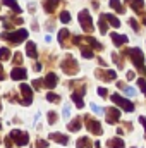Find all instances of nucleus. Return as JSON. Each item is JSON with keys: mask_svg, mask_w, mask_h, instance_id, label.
I'll use <instances>...</instances> for the list:
<instances>
[{"mask_svg": "<svg viewBox=\"0 0 146 148\" xmlns=\"http://www.w3.org/2000/svg\"><path fill=\"white\" fill-rule=\"evenodd\" d=\"M81 53H83V57H86V59H93V52H91L89 48H86V47H81Z\"/></svg>", "mask_w": 146, "mask_h": 148, "instance_id": "obj_28", "label": "nucleus"}, {"mask_svg": "<svg viewBox=\"0 0 146 148\" xmlns=\"http://www.w3.org/2000/svg\"><path fill=\"white\" fill-rule=\"evenodd\" d=\"M127 53L131 55L132 64H134L141 73H143V71H145V67H143V60H145V59H143V52H141L139 48H131V50H127Z\"/></svg>", "mask_w": 146, "mask_h": 148, "instance_id": "obj_2", "label": "nucleus"}, {"mask_svg": "<svg viewBox=\"0 0 146 148\" xmlns=\"http://www.w3.org/2000/svg\"><path fill=\"white\" fill-rule=\"evenodd\" d=\"M83 95H84V88H83L81 91H74V93H72V100L76 102L77 109H83V107H84V102H83Z\"/></svg>", "mask_w": 146, "mask_h": 148, "instance_id": "obj_12", "label": "nucleus"}, {"mask_svg": "<svg viewBox=\"0 0 146 148\" xmlns=\"http://www.w3.org/2000/svg\"><path fill=\"white\" fill-rule=\"evenodd\" d=\"M110 7H112L113 10H117L119 14H124V10H126V9L120 5V0H110Z\"/></svg>", "mask_w": 146, "mask_h": 148, "instance_id": "obj_21", "label": "nucleus"}, {"mask_svg": "<svg viewBox=\"0 0 146 148\" xmlns=\"http://www.w3.org/2000/svg\"><path fill=\"white\" fill-rule=\"evenodd\" d=\"M138 84H139L141 91L146 95V79H145V77H139V79H138Z\"/></svg>", "mask_w": 146, "mask_h": 148, "instance_id": "obj_31", "label": "nucleus"}, {"mask_svg": "<svg viewBox=\"0 0 146 148\" xmlns=\"http://www.w3.org/2000/svg\"><path fill=\"white\" fill-rule=\"evenodd\" d=\"M79 24H81V28L86 33H91L93 31V21H91V16H89V12L86 9L79 12Z\"/></svg>", "mask_w": 146, "mask_h": 148, "instance_id": "obj_1", "label": "nucleus"}, {"mask_svg": "<svg viewBox=\"0 0 146 148\" xmlns=\"http://www.w3.org/2000/svg\"><path fill=\"white\" fill-rule=\"evenodd\" d=\"M96 77L103 79V81H115L117 79V73L115 71H96Z\"/></svg>", "mask_w": 146, "mask_h": 148, "instance_id": "obj_9", "label": "nucleus"}, {"mask_svg": "<svg viewBox=\"0 0 146 148\" xmlns=\"http://www.w3.org/2000/svg\"><path fill=\"white\" fill-rule=\"evenodd\" d=\"M100 148H102V147H100Z\"/></svg>", "mask_w": 146, "mask_h": 148, "instance_id": "obj_46", "label": "nucleus"}, {"mask_svg": "<svg viewBox=\"0 0 146 148\" xmlns=\"http://www.w3.org/2000/svg\"><path fill=\"white\" fill-rule=\"evenodd\" d=\"M93 145H91V141H89V138H79L77 140V148H91Z\"/></svg>", "mask_w": 146, "mask_h": 148, "instance_id": "obj_22", "label": "nucleus"}, {"mask_svg": "<svg viewBox=\"0 0 146 148\" xmlns=\"http://www.w3.org/2000/svg\"><path fill=\"white\" fill-rule=\"evenodd\" d=\"M67 36H69V31H67V29H62V31L59 33V41H60L62 45H65V40H67Z\"/></svg>", "mask_w": 146, "mask_h": 148, "instance_id": "obj_25", "label": "nucleus"}, {"mask_svg": "<svg viewBox=\"0 0 146 148\" xmlns=\"http://www.w3.org/2000/svg\"><path fill=\"white\" fill-rule=\"evenodd\" d=\"M2 3L3 5H7L10 10H14V12H21V7H17V3L14 2V0H2Z\"/></svg>", "mask_w": 146, "mask_h": 148, "instance_id": "obj_20", "label": "nucleus"}, {"mask_svg": "<svg viewBox=\"0 0 146 148\" xmlns=\"http://www.w3.org/2000/svg\"><path fill=\"white\" fill-rule=\"evenodd\" d=\"M9 140H14V141H16V145L24 147V145H28L29 136H28V133H21L19 129H14V131L10 133V138H9Z\"/></svg>", "mask_w": 146, "mask_h": 148, "instance_id": "obj_5", "label": "nucleus"}, {"mask_svg": "<svg viewBox=\"0 0 146 148\" xmlns=\"http://www.w3.org/2000/svg\"><path fill=\"white\" fill-rule=\"evenodd\" d=\"M102 17H103L108 24H112L113 28H119V26H120V21H119L115 16H112V14H102Z\"/></svg>", "mask_w": 146, "mask_h": 148, "instance_id": "obj_16", "label": "nucleus"}, {"mask_svg": "<svg viewBox=\"0 0 146 148\" xmlns=\"http://www.w3.org/2000/svg\"><path fill=\"white\" fill-rule=\"evenodd\" d=\"M69 129L71 131H79L81 129V119H74L72 122L69 124Z\"/></svg>", "mask_w": 146, "mask_h": 148, "instance_id": "obj_24", "label": "nucleus"}, {"mask_svg": "<svg viewBox=\"0 0 146 148\" xmlns=\"http://www.w3.org/2000/svg\"><path fill=\"white\" fill-rule=\"evenodd\" d=\"M9 57H10L9 48H0V60H9Z\"/></svg>", "mask_w": 146, "mask_h": 148, "instance_id": "obj_27", "label": "nucleus"}, {"mask_svg": "<svg viewBox=\"0 0 146 148\" xmlns=\"http://www.w3.org/2000/svg\"><path fill=\"white\" fill-rule=\"evenodd\" d=\"M38 148H46V143H45L43 140H40V141H38Z\"/></svg>", "mask_w": 146, "mask_h": 148, "instance_id": "obj_39", "label": "nucleus"}, {"mask_svg": "<svg viewBox=\"0 0 146 148\" xmlns=\"http://www.w3.org/2000/svg\"><path fill=\"white\" fill-rule=\"evenodd\" d=\"M91 110L96 112V114H103V109H102V107H98L96 103H91Z\"/></svg>", "mask_w": 146, "mask_h": 148, "instance_id": "obj_34", "label": "nucleus"}, {"mask_svg": "<svg viewBox=\"0 0 146 148\" xmlns=\"http://www.w3.org/2000/svg\"><path fill=\"white\" fill-rule=\"evenodd\" d=\"M19 91L24 95L23 103H24V105H29V103H31V98H33V91H31V88H29L28 84H21V86H19Z\"/></svg>", "mask_w": 146, "mask_h": 148, "instance_id": "obj_8", "label": "nucleus"}, {"mask_svg": "<svg viewBox=\"0 0 146 148\" xmlns=\"http://www.w3.org/2000/svg\"><path fill=\"white\" fill-rule=\"evenodd\" d=\"M98 26H100V31H102V33L105 35V33H107V21H105L103 17H102L100 21H98Z\"/></svg>", "mask_w": 146, "mask_h": 148, "instance_id": "obj_30", "label": "nucleus"}, {"mask_svg": "<svg viewBox=\"0 0 146 148\" xmlns=\"http://www.w3.org/2000/svg\"><path fill=\"white\" fill-rule=\"evenodd\" d=\"M119 119H120V112L117 110V109H108L107 110V122L108 124H115V122H119Z\"/></svg>", "mask_w": 146, "mask_h": 148, "instance_id": "obj_10", "label": "nucleus"}, {"mask_svg": "<svg viewBox=\"0 0 146 148\" xmlns=\"http://www.w3.org/2000/svg\"><path fill=\"white\" fill-rule=\"evenodd\" d=\"M110 98H112V102H115V103H117L119 107H122V109H124L126 112H132V110H134V103H131L129 100L122 98V97H120L119 93H113V95H112Z\"/></svg>", "mask_w": 146, "mask_h": 148, "instance_id": "obj_4", "label": "nucleus"}, {"mask_svg": "<svg viewBox=\"0 0 146 148\" xmlns=\"http://www.w3.org/2000/svg\"><path fill=\"white\" fill-rule=\"evenodd\" d=\"M98 62H100V66H103V67H105V66H107V62H105V60H103V59H98Z\"/></svg>", "mask_w": 146, "mask_h": 148, "instance_id": "obj_42", "label": "nucleus"}, {"mask_svg": "<svg viewBox=\"0 0 146 148\" xmlns=\"http://www.w3.org/2000/svg\"><path fill=\"white\" fill-rule=\"evenodd\" d=\"M108 148H124V141L120 140V138H112L108 140Z\"/></svg>", "mask_w": 146, "mask_h": 148, "instance_id": "obj_18", "label": "nucleus"}, {"mask_svg": "<svg viewBox=\"0 0 146 148\" xmlns=\"http://www.w3.org/2000/svg\"><path fill=\"white\" fill-rule=\"evenodd\" d=\"M28 38V31L26 29H17L14 33H7V35H2V40H7V41H12V43H19L23 40Z\"/></svg>", "mask_w": 146, "mask_h": 148, "instance_id": "obj_3", "label": "nucleus"}, {"mask_svg": "<svg viewBox=\"0 0 146 148\" xmlns=\"http://www.w3.org/2000/svg\"><path fill=\"white\" fill-rule=\"evenodd\" d=\"M57 5H59V0H45V10L46 12H53Z\"/></svg>", "mask_w": 146, "mask_h": 148, "instance_id": "obj_19", "label": "nucleus"}, {"mask_svg": "<svg viewBox=\"0 0 146 148\" xmlns=\"http://www.w3.org/2000/svg\"><path fill=\"white\" fill-rule=\"evenodd\" d=\"M145 26H146V17H145Z\"/></svg>", "mask_w": 146, "mask_h": 148, "instance_id": "obj_44", "label": "nucleus"}, {"mask_svg": "<svg viewBox=\"0 0 146 148\" xmlns=\"http://www.w3.org/2000/svg\"><path fill=\"white\" fill-rule=\"evenodd\" d=\"M98 95L100 97H107V90L105 88H98Z\"/></svg>", "mask_w": 146, "mask_h": 148, "instance_id": "obj_38", "label": "nucleus"}, {"mask_svg": "<svg viewBox=\"0 0 146 148\" xmlns=\"http://www.w3.org/2000/svg\"><path fill=\"white\" fill-rule=\"evenodd\" d=\"M10 77H12L14 81L24 79V77H26V69H23V67H16V69H12V73H10Z\"/></svg>", "mask_w": 146, "mask_h": 148, "instance_id": "obj_11", "label": "nucleus"}, {"mask_svg": "<svg viewBox=\"0 0 146 148\" xmlns=\"http://www.w3.org/2000/svg\"><path fill=\"white\" fill-rule=\"evenodd\" d=\"M57 81H59V79H57V76H55V74H48V76H46V77H45V81H43V84H45V86H46V88H55V84H57Z\"/></svg>", "mask_w": 146, "mask_h": 148, "instance_id": "obj_15", "label": "nucleus"}, {"mask_svg": "<svg viewBox=\"0 0 146 148\" xmlns=\"http://www.w3.org/2000/svg\"><path fill=\"white\" fill-rule=\"evenodd\" d=\"M139 122L145 126V129H146V117H139Z\"/></svg>", "mask_w": 146, "mask_h": 148, "instance_id": "obj_41", "label": "nucleus"}, {"mask_svg": "<svg viewBox=\"0 0 146 148\" xmlns=\"http://www.w3.org/2000/svg\"><path fill=\"white\" fill-rule=\"evenodd\" d=\"M60 21H62V23H65V24H67V23H69V21H71V14H69V12H67V10H64V12H62V14H60Z\"/></svg>", "mask_w": 146, "mask_h": 148, "instance_id": "obj_29", "label": "nucleus"}, {"mask_svg": "<svg viewBox=\"0 0 146 148\" xmlns=\"http://www.w3.org/2000/svg\"><path fill=\"white\" fill-rule=\"evenodd\" d=\"M62 71L65 74H76L77 73V64L72 57H67L64 62H62Z\"/></svg>", "mask_w": 146, "mask_h": 148, "instance_id": "obj_6", "label": "nucleus"}, {"mask_svg": "<svg viewBox=\"0 0 146 148\" xmlns=\"http://www.w3.org/2000/svg\"><path fill=\"white\" fill-rule=\"evenodd\" d=\"M26 53H28V57L36 59V45H35L33 41H28V45H26Z\"/></svg>", "mask_w": 146, "mask_h": 148, "instance_id": "obj_17", "label": "nucleus"}, {"mask_svg": "<svg viewBox=\"0 0 146 148\" xmlns=\"http://www.w3.org/2000/svg\"><path fill=\"white\" fill-rule=\"evenodd\" d=\"M14 59H16V60H14V62H17V64H19V62H21V60H23V55H21V53H19V52H17V53H16V55H14Z\"/></svg>", "mask_w": 146, "mask_h": 148, "instance_id": "obj_37", "label": "nucleus"}, {"mask_svg": "<svg viewBox=\"0 0 146 148\" xmlns=\"http://www.w3.org/2000/svg\"><path fill=\"white\" fill-rule=\"evenodd\" d=\"M2 77H3V76H2V67H0V79H2Z\"/></svg>", "mask_w": 146, "mask_h": 148, "instance_id": "obj_43", "label": "nucleus"}, {"mask_svg": "<svg viewBox=\"0 0 146 148\" xmlns=\"http://www.w3.org/2000/svg\"><path fill=\"white\" fill-rule=\"evenodd\" d=\"M48 138H50V140H55V141H59L60 145H67V141H69V138H67L65 134H60V133H52Z\"/></svg>", "mask_w": 146, "mask_h": 148, "instance_id": "obj_14", "label": "nucleus"}, {"mask_svg": "<svg viewBox=\"0 0 146 148\" xmlns=\"http://www.w3.org/2000/svg\"><path fill=\"white\" fill-rule=\"evenodd\" d=\"M129 24L132 26V29H134V31H139V24H138L134 19H131V21H129Z\"/></svg>", "mask_w": 146, "mask_h": 148, "instance_id": "obj_35", "label": "nucleus"}, {"mask_svg": "<svg viewBox=\"0 0 146 148\" xmlns=\"http://www.w3.org/2000/svg\"><path fill=\"white\" fill-rule=\"evenodd\" d=\"M33 86H35L36 90H41L40 86H43V81H41V79H35V81H33Z\"/></svg>", "mask_w": 146, "mask_h": 148, "instance_id": "obj_36", "label": "nucleus"}, {"mask_svg": "<svg viewBox=\"0 0 146 148\" xmlns=\"http://www.w3.org/2000/svg\"><path fill=\"white\" fill-rule=\"evenodd\" d=\"M69 117H71V105L65 103L64 105V119H69Z\"/></svg>", "mask_w": 146, "mask_h": 148, "instance_id": "obj_32", "label": "nucleus"}, {"mask_svg": "<svg viewBox=\"0 0 146 148\" xmlns=\"http://www.w3.org/2000/svg\"><path fill=\"white\" fill-rule=\"evenodd\" d=\"M127 2L131 3V7H132L136 12H138V10H139V12L143 10V5H145V3H143V0H127Z\"/></svg>", "mask_w": 146, "mask_h": 148, "instance_id": "obj_23", "label": "nucleus"}, {"mask_svg": "<svg viewBox=\"0 0 146 148\" xmlns=\"http://www.w3.org/2000/svg\"><path fill=\"white\" fill-rule=\"evenodd\" d=\"M86 127L93 133V134H96V136H100L102 133H103V129H102V124L98 122V121H95V119H91V117H88L86 119Z\"/></svg>", "mask_w": 146, "mask_h": 148, "instance_id": "obj_7", "label": "nucleus"}, {"mask_svg": "<svg viewBox=\"0 0 146 148\" xmlns=\"http://www.w3.org/2000/svg\"><path fill=\"white\" fill-rule=\"evenodd\" d=\"M0 127H2V122H0Z\"/></svg>", "mask_w": 146, "mask_h": 148, "instance_id": "obj_45", "label": "nucleus"}, {"mask_svg": "<svg viewBox=\"0 0 146 148\" xmlns=\"http://www.w3.org/2000/svg\"><path fill=\"white\" fill-rule=\"evenodd\" d=\"M48 122H50V124H55V122H57V114H55V112H50V114H48Z\"/></svg>", "mask_w": 146, "mask_h": 148, "instance_id": "obj_33", "label": "nucleus"}, {"mask_svg": "<svg viewBox=\"0 0 146 148\" xmlns=\"http://www.w3.org/2000/svg\"><path fill=\"white\" fill-rule=\"evenodd\" d=\"M46 100H48V102H52V103H57V102L60 100V97H59L57 93H52V91H50V93L46 95Z\"/></svg>", "mask_w": 146, "mask_h": 148, "instance_id": "obj_26", "label": "nucleus"}, {"mask_svg": "<svg viewBox=\"0 0 146 148\" xmlns=\"http://www.w3.org/2000/svg\"><path fill=\"white\" fill-rule=\"evenodd\" d=\"M110 36H112V40H113V45H115V47H120V45L127 43V36H126V35H117V33H110Z\"/></svg>", "mask_w": 146, "mask_h": 148, "instance_id": "obj_13", "label": "nucleus"}, {"mask_svg": "<svg viewBox=\"0 0 146 148\" xmlns=\"http://www.w3.org/2000/svg\"><path fill=\"white\" fill-rule=\"evenodd\" d=\"M127 79H129V81H131V79H134V73H132V71H129V73H127Z\"/></svg>", "mask_w": 146, "mask_h": 148, "instance_id": "obj_40", "label": "nucleus"}]
</instances>
